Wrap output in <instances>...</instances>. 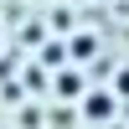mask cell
<instances>
[{
    "instance_id": "1",
    "label": "cell",
    "mask_w": 129,
    "mask_h": 129,
    "mask_svg": "<svg viewBox=\"0 0 129 129\" xmlns=\"http://www.w3.org/2000/svg\"><path fill=\"white\" fill-rule=\"evenodd\" d=\"M83 114H88L93 124H103L114 114V93H88V98H83Z\"/></svg>"
},
{
    "instance_id": "2",
    "label": "cell",
    "mask_w": 129,
    "mask_h": 129,
    "mask_svg": "<svg viewBox=\"0 0 129 129\" xmlns=\"http://www.w3.org/2000/svg\"><path fill=\"white\" fill-rule=\"evenodd\" d=\"M41 62H47V67H62V47H57V41H52V47L41 52Z\"/></svg>"
},
{
    "instance_id": "3",
    "label": "cell",
    "mask_w": 129,
    "mask_h": 129,
    "mask_svg": "<svg viewBox=\"0 0 129 129\" xmlns=\"http://www.w3.org/2000/svg\"><path fill=\"white\" fill-rule=\"evenodd\" d=\"M119 93H129V67H124V72H119Z\"/></svg>"
}]
</instances>
